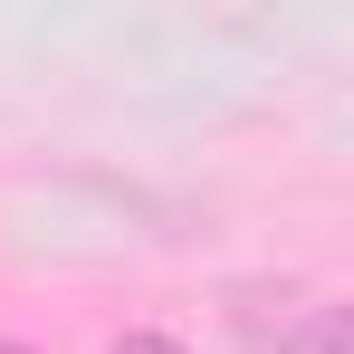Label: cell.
Returning <instances> with one entry per match:
<instances>
[{
	"instance_id": "1",
	"label": "cell",
	"mask_w": 354,
	"mask_h": 354,
	"mask_svg": "<svg viewBox=\"0 0 354 354\" xmlns=\"http://www.w3.org/2000/svg\"><path fill=\"white\" fill-rule=\"evenodd\" d=\"M230 335L239 354H354V316L335 288L259 278V288H230Z\"/></svg>"
},
{
	"instance_id": "2",
	"label": "cell",
	"mask_w": 354,
	"mask_h": 354,
	"mask_svg": "<svg viewBox=\"0 0 354 354\" xmlns=\"http://www.w3.org/2000/svg\"><path fill=\"white\" fill-rule=\"evenodd\" d=\"M115 354H192V345H182V335H163V326H134Z\"/></svg>"
},
{
	"instance_id": "3",
	"label": "cell",
	"mask_w": 354,
	"mask_h": 354,
	"mask_svg": "<svg viewBox=\"0 0 354 354\" xmlns=\"http://www.w3.org/2000/svg\"><path fill=\"white\" fill-rule=\"evenodd\" d=\"M0 354H39V345H10V335H0Z\"/></svg>"
}]
</instances>
